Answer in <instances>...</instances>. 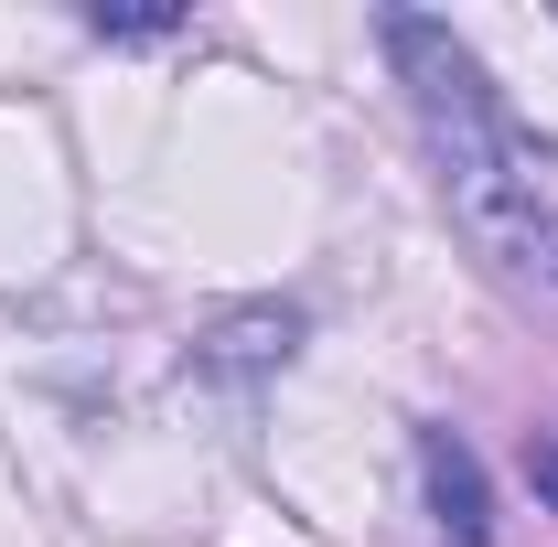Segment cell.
Here are the masks:
<instances>
[{
  "instance_id": "3957f363",
  "label": "cell",
  "mask_w": 558,
  "mask_h": 547,
  "mask_svg": "<svg viewBox=\"0 0 558 547\" xmlns=\"http://www.w3.org/2000/svg\"><path fill=\"white\" fill-rule=\"evenodd\" d=\"M290 343H301V323H290V312H247V323H226V333H215V354L205 365H290Z\"/></svg>"
},
{
  "instance_id": "6da1fadb",
  "label": "cell",
  "mask_w": 558,
  "mask_h": 547,
  "mask_svg": "<svg viewBox=\"0 0 558 547\" xmlns=\"http://www.w3.org/2000/svg\"><path fill=\"white\" fill-rule=\"evenodd\" d=\"M387 54H398L418 119H429L440 183H451V215L473 226V247H484L505 279H526V290L558 301V205L537 194L526 139H515V119L494 108L484 65H473L440 22H418V11H387Z\"/></svg>"
},
{
  "instance_id": "5b68a950",
  "label": "cell",
  "mask_w": 558,
  "mask_h": 547,
  "mask_svg": "<svg viewBox=\"0 0 558 547\" xmlns=\"http://www.w3.org/2000/svg\"><path fill=\"white\" fill-rule=\"evenodd\" d=\"M526 473H537V494L558 505V440H526Z\"/></svg>"
},
{
  "instance_id": "7a4b0ae2",
  "label": "cell",
  "mask_w": 558,
  "mask_h": 547,
  "mask_svg": "<svg viewBox=\"0 0 558 547\" xmlns=\"http://www.w3.org/2000/svg\"><path fill=\"white\" fill-rule=\"evenodd\" d=\"M418 483H429V515L451 526L462 547L494 537V505H484V462L462 451V429H418Z\"/></svg>"
},
{
  "instance_id": "277c9868",
  "label": "cell",
  "mask_w": 558,
  "mask_h": 547,
  "mask_svg": "<svg viewBox=\"0 0 558 547\" xmlns=\"http://www.w3.org/2000/svg\"><path fill=\"white\" fill-rule=\"evenodd\" d=\"M97 33H119V44H150V33H172V11H86Z\"/></svg>"
}]
</instances>
